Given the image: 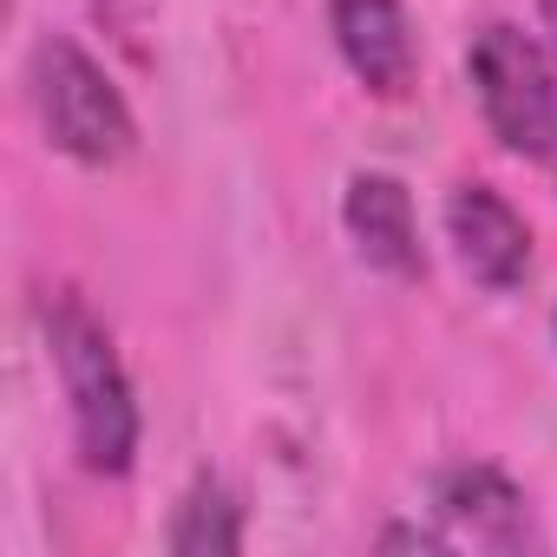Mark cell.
Masks as SVG:
<instances>
[{
	"label": "cell",
	"instance_id": "1",
	"mask_svg": "<svg viewBox=\"0 0 557 557\" xmlns=\"http://www.w3.org/2000/svg\"><path fill=\"white\" fill-rule=\"evenodd\" d=\"M34 315H40L47 361H53L60 394H66L79 466L92 479H125L138 466V446H145V413H138V387L125 374V355H119L112 329L73 289H47L34 302Z\"/></svg>",
	"mask_w": 557,
	"mask_h": 557
},
{
	"label": "cell",
	"instance_id": "2",
	"mask_svg": "<svg viewBox=\"0 0 557 557\" xmlns=\"http://www.w3.org/2000/svg\"><path fill=\"white\" fill-rule=\"evenodd\" d=\"M27 106L40 138L79 171H119L138 151V112L92 47L73 34H40L27 47Z\"/></svg>",
	"mask_w": 557,
	"mask_h": 557
},
{
	"label": "cell",
	"instance_id": "3",
	"mask_svg": "<svg viewBox=\"0 0 557 557\" xmlns=\"http://www.w3.org/2000/svg\"><path fill=\"white\" fill-rule=\"evenodd\" d=\"M466 79L505 158H557V60L537 34H524L518 21H485L466 47Z\"/></svg>",
	"mask_w": 557,
	"mask_h": 557
},
{
	"label": "cell",
	"instance_id": "4",
	"mask_svg": "<svg viewBox=\"0 0 557 557\" xmlns=\"http://www.w3.org/2000/svg\"><path fill=\"white\" fill-rule=\"evenodd\" d=\"M433 524L453 537V550H544V524L531 511V492L492 466V459H459L433 479Z\"/></svg>",
	"mask_w": 557,
	"mask_h": 557
},
{
	"label": "cell",
	"instance_id": "5",
	"mask_svg": "<svg viewBox=\"0 0 557 557\" xmlns=\"http://www.w3.org/2000/svg\"><path fill=\"white\" fill-rule=\"evenodd\" d=\"M440 230L453 243V262L466 269V283L485 296H511L531 275V223L518 216V203L479 177L453 184L440 203Z\"/></svg>",
	"mask_w": 557,
	"mask_h": 557
},
{
	"label": "cell",
	"instance_id": "6",
	"mask_svg": "<svg viewBox=\"0 0 557 557\" xmlns=\"http://www.w3.org/2000/svg\"><path fill=\"white\" fill-rule=\"evenodd\" d=\"M329 34L355 86L381 106L413 99L420 86V40L407 21V0H329Z\"/></svg>",
	"mask_w": 557,
	"mask_h": 557
},
{
	"label": "cell",
	"instance_id": "7",
	"mask_svg": "<svg viewBox=\"0 0 557 557\" xmlns=\"http://www.w3.org/2000/svg\"><path fill=\"white\" fill-rule=\"evenodd\" d=\"M342 230L355 256L387 275V283H420L426 275V243H420V210L413 190L394 171H355L342 184Z\"/></svg>",
	"mask_w": 557,
	"mask_h": 557
},
{
	"label": "cell",
	"instance_id": "8",
	"mask_svg": "<svg viewBox=\"0 0 557 557\" xmlns=\"http://www.w3.org/2000/svg\"><path fill=\"white\" fill-rule=\"evenodd\" d=\"M243 544H249L243 498H236L216 472H197V479L184 485V498L171 505L164 550H171V557H236Z\"/></svg>",
	"mask_w": 557,
	"mask_h": 557
},
{
	"label": "cell",
	"instance_id": "9",
	"mask_svg": "<svg viewBox=\"0 0 557 557\" xmlns=\"http://www.w3.org/2000/svg\"><path fill=\"white\" fill-rule=\"evenodd\" d=\"M92 8V21L132 53V60H145V34H151V14H158V0H86Z\"/></svg>",
	"mask_w": 557,
	"mask_h": 557
},
{
	"label": "cell",
	"instance_id": "10",
	"mask_svg": "<svg viewBox=\"0 0 557 557\" xmlns=\"http://www.w3.org/2000/svg\"><path fill=\"white\" fill-rule=\"evenodd\" d=\"M374 544H381V550H453V537H446L440 524H387Z\"/></svg>",
	"mask_w": 557,
	"mask_h": 557
},
{
	"label": "cell",
	"instance_id": "11",
	"mask_svg": "<svg viewBox=\"0 0 557 557\" xmlns=\"http://www.w3.org/2000/svg\"><path fill=\"white\" fill-rule=\"evenodd\" d=\"M537 40H544L550 60H557V0H537Z\"/></svg>",
	"mask_w": 557,
	"mask_h": 557
},
{
	"label": "cell",
	"instance_id": "12",
	"mask_svg": "<svg viewBox=\"0 0 557 557\" xmlns=\"http://www.w3.org/2000/svg\"><path fill=\"white\" fill-rule=\"evenodd\" d=\"M550 342H557V309H550Z\"/></svg>",
	"mask_w": 557,
	"mask_h": 557
},
{
	"label": "cell",
	"instance_id": "13",
	"mask_svg": "<svg viewBox=\"0 0 557 557\" xmlns=\"http://www.w3.org/2000/svg\"><path fill=\"white\" fill-rule=\"evenodd\" d=\"M550 164H557V158H550Z\"/></svg>",
	"mask_w": 557,
	"mask_h": 557
}]
</instances>
